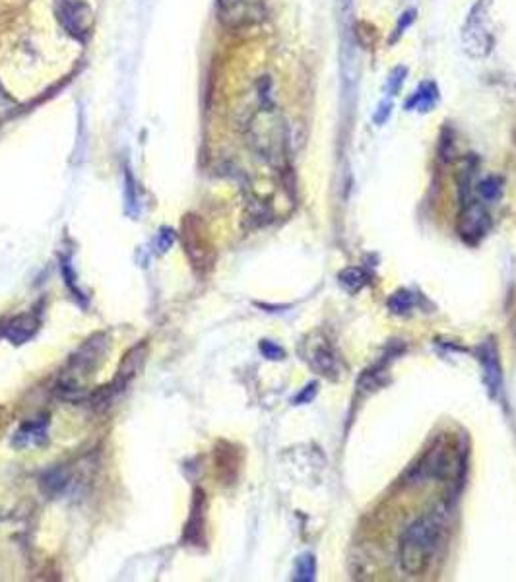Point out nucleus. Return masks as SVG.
I'll list each match as a JSON object with an SVG mask.
<instances>
[{"instance_id": "nucleus-1", "label": "nucleus", "mask_w": 516, "mask_h": 582, "mask_svg": "<svg viewBox=\"0 0 516 582\" xmlns=\"http://www.w3.org/2000/svg\"><path fill=\"white\" fill-rule=\"evenodd\" d=\"M444 528H447L444 515L439 511H433V513L419 516L402 532L398 559L404 573L419 576L429 569L442 536H444Z\"/></svg>"}, {"instance_id": "nucleus-6", "label": "nucleus", "mask_w": 516, "mask_h": 582, "mask_svg": "<svg viewBox=\"0 0 516 582\" xmlns=\"http://www.w3.org/2000/svg\"><path fill=\"white\" fill-rule=\"evenodd\" d=\"M460 204H462V210H460V218H458V231H460V237L466 243L475 245L489 229V223H491L489 214L482 204L475 202L472 198Z\"/></svg>"}, {"instance_id": "nucleus-12", "label": "nucleus", "mask_w": 516, "mask_h": 582, "mask_svg": "<svg viewBox=\"0 0 516 582\" xmlns=\"http://www.w3.org/2000/svg\"><path fill=\"white\" fill-rule=\"evenodd\" d=\"M437 102H439V90H437V85L433 82H427V84L419 85V90L406 102V109H417L419 113H429Z\"/></svg>"}, {"instance_id": "nucleus-21", "label": "nucleus", "mask_w": 516, "mask_h": 582, "mask_svg": "<svg viewBox=\"0 0 516 582\" xmlns=\"http://www.w3.org/2000/svg\"><path fill=\"white\" fill-rule=\"evenodd\" d=\"M391 109H392V103L388 102V99L379 105V109H376V113H375L376 125H383V123H386V118H388V115H391Z\"/></svg>"}, {"instance_id": "nucleus-5", "label": "nucleus", "mask_w": 516, "mask_h": 582, "mask_svg": "<svg viewBox=\"0 0 516 582\" xmlns=\"http://www.w3.org/2000/svg\"><path fill=\"white\" fill-rule=\"evenodd\" d=\"M60 26L76 39H86L93 24L92 8L82 0H57Z\"/></svg>"}, {"instance_id": "nucleus-3", "label": "nucleus", "mask_w": 516, "mask_h": 582, "mask_svg": "<svg viewBox=\"0 0 516 582\" xmlns=\"http://www.w3.org/2000/svg\"><path fill=\"white\" fill-rule=\"evenodd\" d=\"M462 47L472 59H483L491 53L493 26L487 0H477L468 12L466 22L462 27Z\"/></svg>"}, {"instance_id": "nucleus-18", "label": "nucleus", "mask_w": 516, "mask_h": 582, "mask_svg": "<svg viewBox=\"0 0 516 582\" xmlns=\"http://www.w3.org/2000/svg\"><path fill=\"white\" fill-rule=\"evenodd\" d=\"M260 352H262L264 357H268V359H274V361L285 357V352H283L282 347L278 346V344H274V342H270V340H262V342H260Z\"/></svg>"}, {"instance_id": "nucleus-8", "label": "nucleus", "mask_w": 516, "mask_h": 582, "mask_svg": "<svg viewBox=\"0 0 516 582\" xmlns=\"http://www.w3.org/2000/svg\"><path fill=\"white\" fill-rule=\"evenodd\" d=\"M480 359H482V367H483V380H485V384H487V388H489V394L495 396L501 388L503 371H501L499 352H497V346L493 344V340H487V342L483 344Z\"/></svg>"}, {"instance_id": "nucleus-14", "label": "nucleus", "mask_w": 516, "mask_h": 582, "mask_svg": "<svg viewBox=\"0 0 516 582\" xmlns=\"http://www.w3.org/2000/svg\"><path fill=\"white\" fill-rule=\"evenodd\" d=\"M388 309L394 314H408L416 307V293L409 289H398L396 293L388 297Z\"/></svg>"}, {"instance_id": "nucleus-19", "label": "nucleus", "mask_w": 516, "mask_h": 582, "mask_svg": "<svg viewBox=\"0 0 516 582\" xmlns=\"http://www.w3.org/2000/svg\"><path fill=\"white\" fill-rule=\"evenodd\" d=\"M414 20H416V10H406V12H404V14L400 16L398 26H396V37H394L392 41H396L400 35L404 34V29L412 26V22H414Z\"/></svg>"}, {"instance_id": "nucleus-11", "label": "nucleus", "mask_w": 516, "mask_h": 582, "mask_svg": "<svg viewBox=\"0 0 516 582\" xmlns=\"http://www.w3.org/2000/svg\"><path fill=\"white\" fill-rule=\"evenodd\" d=\"M204 493L202 491H196L194 495V503H192V513L191 518H189V524H186V530H184V540L192 541L194 546H200V536L204 532Z\"/></svg>"}, {"instance_id": "nucleus-7", "label": "nucleus", "mask_w": 516, "mask_h": 582, "mask_svg": "<svg viewBox=\"0 0 516 582\" xmlns=\"http://www.w3.org/2000/svg\"><path fill=\"white\" fill-rule=\"evenodd\" d=\"M219 20L227 27H241L252 22L254 10L249 0H216Z\"/></svg>"}, {"instance_id": "nucleus-16", "label": "nucleus", "mask_w": 516, "mask_h": 582, "mask_svg": "<svg viewBox=\"0 0 516 582\" xmlns=\"http://www.w3.org/2000/svg\"><path fill=\"white\" fill-rule=\"evenodd\" d=\"M501 185H503V183H501L499 177H487L483 179L482 183L477 185V193H480V196L485 198V200H495V198H499Z\"/></svg>"}, {"instance_id": "nucleus-20", "label": "nucleus", "mask_w": 516, "mask_h": 582, "mask_svg": "<svg viewBox=\"0 0 516 582\" xmlns=\"http://www.w3.org/2000/svg\"><path fill=\"white\" fill-rule=\"evenodd\" d=\"M14 105H16L14 99H12L8 93L2 90V85H0V118L6 117L10 111L14 109Z\"/></svg>"}, {"instance_id": "nucleus-17", "label": "nucleus", "mask_w": 516, "mask_h": 582, "mask_svg": "<svg viewBox=\"0 0 516 582\" xmlns=\"http://www.w3.org/2000/svg\"><path fill=\"white\" fill-rule=\"evenodd\" d=\"M406 76H408V70H406L404 67H396L394 70H392L391 76H388V84H386V93H388V97H391V95H396V93L400 92V88H402V84H404Z\"/></svg>"}, {"instance_id": "nucleus-9", "label": "nucleus", "mask_w": 516, "mask_h": 582, "mask_svg": "<svg viewBox=\"0 0 516 582\" xmlns=\"http://www.w3.org/2000/svg\"><path fill=\"white\" fill-rule=\"evenodd\" d=\"M144 357H146V346H144V344L134 346L133 349L125 355V359H123L121 367H118L117 377H115L113 384L109 388H111V390H123V388L128 384V380L133 379L134 375L138 373V367H140L142 361H144Z\"/></svg>"}, {"instance_id": "nucleus-2", "label": "nucleus", "mask_w": 516, "mask_h": 582, "mask_svg": "<svg viewBox=\"0 0 516 582\" xmlns=\"http://www.w3.org/2000/svg\"><path fill=\"white\" fill-rule=\"evenodd\" d=\"M249 142L252 150L274 167H283L287 158V134L285 123L270 102L252 115L249 123Z\"/></svg>"}, {"instance_id": "nucleus-13", "label": "nucleus", "mask_w": 516, "mask_h": 582, "mask_svg": "<svg viewBox=\"0 0 516 582\" xmlns=\"http://www.w3.org/2000/svg\"><path fill=\"white\" fill-rule=\"evenodd\" d=\"M338 279H340V284L344 289H348L350 293H355V291H359V289H363V287L367 286L369 276L365 274V270L355 268V266H350V268H346V270L340 272Z\"/></svg>"}, {"instance_id": "nucleus-4", "label": "nucleus", "mask_w": 516, "mask_h": 582, "mask_svg": "<svg viewBox=\"0 0 516 582\" xmlns=\"http://www.w3.org/2000/svg\"><path fill=\"white\" fill-rule=\"evenodd\" d=\"M303 355L305 361L313 371L322 375L325 379L338 380L341 375V363L340 357L336 354L332 344L328 342V338L322 334H311L305 346H303Z\"/></svg>"}, {"instance_id": "nucleus-22", "label": "nucleus", "mask_w": 516, "mask_h": 582, "mask_svg": "<svg viewBox=\"0 0 516 582\" xmlns=\"http://www.w3.org/2000/svg\"><path fill=\"white\" fill-rule=\"evenodd\" d=\"M315 394H317V384L311 382V384L301 392L299 396L295 398V404H307V402H311V400L315 398Z\"/></svg>"}, {"instance_id": "nucleus-10", "label": "nucleus", "mask_w": 516, "mask_h": 582, "mask_svg": "<svg viewBox=\"0 0 516 582\" xmlns=\"http://www.w3.org/2000/svg\"><path fill=\"white\" fill-rule=\"evenodd\" d=\"M39 328V321L34 314H20L4 326V338H8L12 344H24L34 336Z\"/></svg>"}, {"instance_id": "nucleus-15", "label": "nucleus", "mask_w": 516, "mask_h": 582, "mask_svg": "<svg viewBox=\"0 0 516 582\" xmlns=\"http://www.w3.org/2000/svg\"><path fill=\"white\" fill-rule=\"evenodd\" d=\"M315 574H317V561L313 555H301L295 563V581L301 582H311L315 581Z\"/></svg>"}]
</instances>
